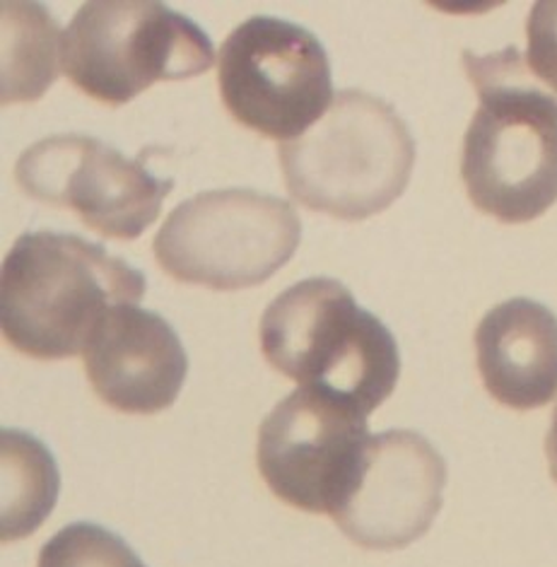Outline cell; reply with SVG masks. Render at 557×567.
I'll use <instances>...</instances> for the list:
<instances>
[{"label":"cell","instance_id":"4fadbf2b","mask_svg":"<svg viewBox=\"0 0 557 567\" xmlns=\"http://www.w3.org/2000/svg\"><path fill=\"white\" fill-rule=\"evenodd\" d=\"M61 474L47 444L22 430H3V542L34 534L56 507Z\"/></svg>","mask_w":557,"mask_h":567},{"label":"cell","instance_id":"7c38bea8","mask_svg":"<svg viewBox=\"0 0 557 567\" xmlns=\"http://www.w3.org/2000/svg\"><path fill=\"white\" fill-rule=\"evenodd\" d=\"M483 386L497 403L534 411L557 394V317L528 297L493 307L475 329Z\"/></svg>","mask_w":557,"mask_h":567},{"label":"cell","instance_id":"9c48e42d","mask_svg":"<svg viewBox=\"0 0 557 567\" xmlns=\"http://www.w3.org/2000/svg\"><path fill=\"white\" fill-rule=\"evenodd\" d=\"M22 192L39 204L78 213L94 233L138 239L162 213L174 179L145 167V155L126 157L85 133H61L30 145L16 165Z\"/></svg>","mask_w":557,"mask_h":567},{"label":"cell","instance_id":"5b68a950","mask_svg":"<svg viewBox=\"0 0 557 567\" xmlns=\"http://www.w3.org/2000/svg\"><path fill=\"white\" fill-rule=\"evenodd\" d=\"M302 241L300 215L285 198L256 188H215L176 206L155 237V259L188 286L244 290L261 286Z\"/></svg>","mask_w":557,"mask_h":567},{"label":"cell","instance_id":"7a4b0ae2","mask_svg":"<svg viewBox=\"0 0 557 567\" xmlns=\"http://www.w3.org/2000/svg\"><path fill=\"white\" fill-rule=\"evenodd\" d=\"M145 286L141 268L97 241L51 229L24 233L0 276L3 339L34 360L80 355L109 309L138 305Z\"/></svg>","mask_w":557,"mask_h":567},{"label":"cell","instance_id":"3957f363","mask_svg":"<svg viewBox=\"0 0 557 567\" xmlns=\"http://www.w3.org/2000/svg\"><path fill=\"white\" fill-rule=\"evenodd\" d=\"M278 157L297 204L355 223L403 196L415 167V138L386 100L350 87L300 138L280 143Z\"/></svg>","mask_w":557,"mask_h":567},{"label":"cell","instance_id":"2e32d148","mask_svg":"<svg viewBox=\"0 0 557 567\" xmlns=\"http://www.w3.org/2000/svg\"><path fill=\"white\" fill-rule=\"evenodd\" d=\"M526 69L536 83L557 97V0L536 3L526 22Z\"/></svg>","mask_w":557,"mask_h":567},{"label":"cell","instance_id":"9a60e30c","mask_svg":"<svg viewBox=\"0 0 557 567\" xmlns=\"http://www.w3.org/2000/svg\"><path fill=\"white\" fill-rule=\"evenodd\" d=\"M37 567H145L124 538L92 522L68 524L39 553Z\"/></svg>","mask_w":557,"mask_h":567},{"label":"cell","instance_id":"8fae6325","mask_svg":"<svg viewBox=\"0 0 557 567\" xmlns=\"http://www.w3.org/2000/svg\"><path fill=\"white\" fill-rule=\"evenodd\" d=\"M87 380L106 406L153 415L179 399L188 355L172 323L138 305H116L83 350Z\"/></svg>","mask_w":557,"mask_h":567},{"label":"cell","instance_id":"e0dca14e","mask_svg":"<svg viewBox=\"0 0 557 567\" xmlns=\"http://www.w3.org/2000/svg\"><path fill=\"white\" fill-rule=\"evenodd\" d=\"M546 456H548V464H550V476L557 483V409L553 413V423H550L548 437H546Z\"/></svg>","mask_w":557,"mask_h":567},{"label":"cell","instance_id":"ba28073f","mask_svg":"<svg viewBox=\"0 0 557 567\" xmlns=\"http://www.w3.org/2000/svg\"><path fill=\"white\" fill-rule=\"evenodd\" d=\"M370 444L367 413L329 389L300 386L258 427L256 462L276 497L333 515L358 481Z\"/></svg>","mask_w":557,"mask_h":567},{"label":"cell","instance_id":"277c9868","mask_svg":"<svg viewBox=\"0 0 557 567\" xmlns=\"http://www.w3.org/2000/svg\"><path fill=\"white\" fill-rule=\"evenodd\" d=\"M270 368L300 386L329 389L372 415L396 389L401 353L386 323L333 278H307L280 292L261 317Z\"/></svg>","mask_w":557,"mask_h":567},{"label":"cell","instance_id":"6da1fadb","mask_svg":"<svg viewBox=\"0 0 557 567\" xmlns=\"http://www.w3.org/2000/svg\"><path fill=\"white\" fill-rule=\"evenodd\" d=\"M464 69L481 100L461 153L466 194L499 223H532L557 200V97L514 47L464 51Z\"/></svg>","mask_w":557,"mask_h":567},{"label":"cell","instance_id":"52a82bcc","mask_svg":"<svg viewBox=\"0 0 557 567\" xmlns=\"http://www.w3.org/2000/svg\"><path fill=\"white\" fill-rule=\"evenodd\" d=\"M217 83L225 110L266 138H300L333 104L331 61L317 34L254 16L223 42Z\"/></svg>","mask_w":557,"mask_h":567},{"label":"cell","instance_id":"8992f818","mask_svg":"<svg viewBox=\"0 0 557 567\" xmlns=\"http://www.w3.org/2000/svg\"><path fill=\"white\" fill-rule=\"evenodd\" d=\"M61 69L87 97L121 106L155 83L213 69L200 27L162 3H85L61 37Z\"/></svg>","mask_w":557,"mask_h":567},{"label":"cell","instance_id":"5bb4252c","mask_svg":"<svg viewBox=\"0 0 557 567\" xmlns=\"http://www.w3.org/2000/svg\"><path fill=\"white\" fill-rule=\"evenodd\" d=\"M3 102H34L56 80V18L44 6H3Z\"/></svg>","mask_w":557,"mask_h":567},{"label":"cell","instance_id":"30bf717a","mask_svg":"<svg viewBox=\"0 0 557 567\" xmlns=\"http://www.w3.org/2000/svg\"><path fill=\"white\" fill-rule=\"evenodd\" d=\"M444 485L446 462L427 437L386 430L370 437L358 481L331 517L352 544L399 550L430 532Z\"/></svg>","mask_w":557,"mask_h":567}]
</instances>
